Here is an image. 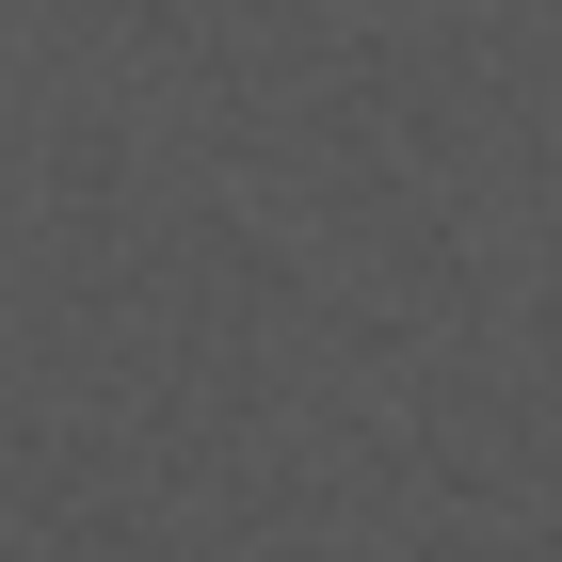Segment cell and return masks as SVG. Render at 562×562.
<instances>
[]
</instances>
